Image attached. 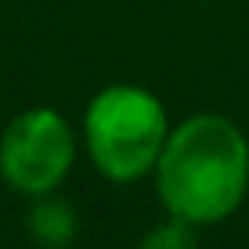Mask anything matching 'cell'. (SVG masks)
I'll use <instances>...</instances> for the list:
<instances>
[{
  "instance_id": "obj_1",
  "label": "cell",
  "mask_w": 249,
  "mask_h": 249,
  "mask_svg": "<svg viewBox=\"0 0 249 249\" xmlns=\"http://www.w3.org/2000/svg\"><path fill=\"white\" fill-rule=\"evenodd\" d=\"M152 181L170 217L195 228L220 224L246 202L249 137L220 112H195L170 126Z\"/></svg>"
},
{
  "instance_id": "obj_2",
  "label": "cell",
  "mask_w": 249,
  "mask_h": 249,
  "mask_svg": "<svg viewBox=\"0 0 249 249\" xmlns=\"http://www.w3.org/2000/svg\"><path fill=\"white\" fill-rule=\"evenodd\" d=\"M166 137V105L137 83H108L83 108L87 159L112 184H137L141 177H152Z\"/></svg>"
},
{
  "instance_id": "obj_3",
  "label": "cell",
  "mask_w": 249,
  "mask_h": 249,
  "mask_svg": "<svg viewBox=\"0 0 249 249\" xmlns=\"http://www.w3.org/2000/svg\"><path fill=\"white\" fill-rule=\"evenodd\" d=\"M76 166V130L51 105L11 116L0 134V181L22 199L51 195Z\"/></svg>"
},
{
  "instance_id": "obj_4",
  "label": "cell",
  "mask_w": 249,
  "mask_h": 249,
  "mask_svg": "<svg viewBox=\"0 0 249 249\" xmlns=\"http://www.w3.org/2000/svg\"><path fill=\"white\" fill-rule=\"evenodd\" d=\"M25 228H29L33 242L44 249H65L72 246L76 231H80V217H76L72 202L62 199L58 192L36 195L29 199V213H25Z\"/></svg>"
},
{
  "instance_id": "obj_5",
  "label": "cell",
  "mask_w": 249,
  "mask_h": 249,
  "mask_svg": "<svg viewBox=\"0 0 249 249\" xmlns=\"http://www.w3.org/2000/svg\"><path fill=\"white\" fill-rule=\"evenodd\" d=\"M137 249H199V228L188 224V220H181V217H170V213H166V220L152 224V228L141 235Z\"/></svg>"
}]
</instances>
